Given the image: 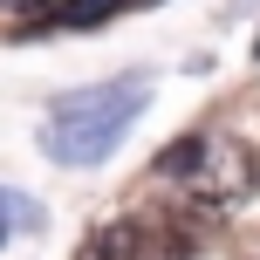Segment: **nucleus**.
Here are the masks:
<instances>
[{
    "label": "nucleus",
    "mask_w": 260,
    "mask_h": 260,
    "mask_svg": "<svg viewBox=\"0 0 260 260\" xmlns=\"http://www.w3.org/2000/svg\"><path fill=\"white\" fill-rule=\"evenodd\" d=\"M144 247H151V233H144L137 219H117V226H103V233L82 240V260H144Z\"/></svg>",
    "instance_id": "obj_3"
},
{
    "label": "nucleus",
    "mask_w": 260,
    "mask_h": 260,
    "mask_svg": "<svg viewBox=\"0 0 260 260\" xmlns=\"http://www.w3.org/2000/svg\"><path fill=\"white\" fill-rule=\"evenodd\" d=\"M0 240H7V206H0Z\"/></svg>",
    "instance_id": "obj_6"
},
{
    "label": "nucleus",
    "mask_w": 260,
    "mask_h": 260,
    "mask_svg": "<svg viewBox=\"0 0 260 260\" xmlns=\"http://www.w3.org/2000/svg\"><path fill=\"white\" fill-rule=\"evenodd\" d=\"M144 96H151L144 76H110V82H96V89L62 96V103L48 110V123H41V151H48L55 165H69V171L103 165L130 137V123L144 117Z\"/></svg>",
    "instance_id": "obj_1"
},
{
    "label": "nucleus",
    "mask_w": 260,
    "mask_h": 260,
    "mask_svg": "<svg viewBox=\"0 0 260 260\" xmlns=\"http://www.w3.org/2000/svg\"><path fill=\"white\" fill-rule=\"evenodd\" d=\"M157 171L178 178L185 192H192L199 206H212V212L240 206V199L253 192V178H260L253 151H247L240 137H178L165 157H157Z\"/></svg>",
    "instance_id": "obj_2"
},
{
    "label": "nucleus",
    "mask_w": 260,
    "mask_h": 260,
    "mask_svg": "<svg viewBox=\"0 0 260 260\" xmlns=\"http://www.w3.org/2000/svg\"><path fill=\"white\" fill-rule=\"evenodd\" d=\"M0 7H7V14H35L41 0H0Z\"/></svg>",
    "instance_id": "obj_5"
},
{
    "label": "nucleus",
    "mask_w": 260,
    "mask_h": 260,
    "mask_svg": "<svg viewBox=\"0 0 260 260\" xmlns=\"http://www.w3.org/2000/svg\"><path fill=\"white\" fill-rule=\"evenodd\" d=\"M253 48H260V41H253Z\"/></svg>",
    "instance_id": "obj_7"
},
{
    "label": "nucleus",
    "mask_w": 260,
    "mask_h": 260,
    "mask_svg": "<svg viewBox=\"0 0 260 260\" xmlns=\"http://www.w3.org/2000/svg\"><path fill=\"white\" fill-rule=\"evenodd\" d=\"M117 14V0H62V21L69 27H89V21H110Z\"/></svg>",
    "instance_id": "obj_4"
}]
</instances>
